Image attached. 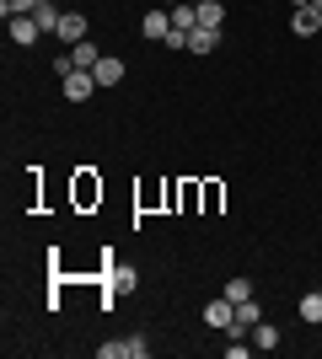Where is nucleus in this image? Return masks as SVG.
<instances>
[{
    "label": "nucleus",
    "instance_id": "nucleus-1",
    "mask_svg": "<svg viewBox=\"0 0 322 359\" xmlns=\"http://www.w3.org/2000/svg\"><path fill=\"white\" fill-rule=\"evenodd\" d=\"M140 32H145L151 43H167V38H172V11H167V6L145 11V16H140Z\"/></svg>",
    "mask_w": 322,
    "mask_h": 359
},
{
    "label": "nucleus",
    "instance_id": "nucleus-2",
    "mask_svg": "<svg viewBox=\"0 0 322 359\" xmlns=\"http://www.w3.org/2000/svg\"><path fill=\"white\" fill-rule=\"evenodd\" d=\"M60 91H65V102H86V97L97 91V75H92V70H70V75L60 81Z\"/></svg>",
    "mask_w": 322,
    "mask_h": 359
},
{
    "label": "nucleus",
    "instance_id": "nucleus-3",
    "mask_svg": "<svg viewBox=\"0 0 322 359\" xmlns=\"http://www.w3.org/2000/svg\"><path fill=\"white\" fill-rule=\"evenodd\" d=\"M290 32H295V38H317V32H322V11L295 6V11H290Z\"/></svg>",
    "mask_w": 322,
    "mask_h": 359
},
{
    "label": "nucleus",
    "instance_id": "nucleus-4",
    "mask_svg": "<svg viewBox=\"0 0 322 359\" xmlns=\"http://www.w3.org/2000/svg\"><path fill=\"white\" fill-rule=\"evenodd\" d=\"M6 27H11V43H38V38H43V27H38V16H11V22H6Z\"/></svg>",
    "mask_w": 322,
    "mask_h": 359
},
{
    "label": "nucleus",
    "instance_id": "nucleus-5",
    "mask_svg": "<svg viewBox=\"0 0 322 359\" xmlns=\"http://www.w3.org/2000/svg\"><path fill=\"white\" fill-rule=\"evenodd\" d=\"M231 316H236V300L220 295V300H210V306H204V327H220V332H226V327H231Z\"/></svg>",
    "mask_w": 322,
    "mask_h": 359
},
{
    "label": "nucleus",
    "instance_id": "nucleus-6",
    "mask_svg": "<svg viewBox=\"0 0 322 359\" xmlns=\"http://www.w3.org/2000/svg\"><path fill=\"white\" fill-rule=\"evenodd\" d=\"M54 38H60V43H81V38H86V16H81V11H65L60 27H54Z\"/></svg>",
    "mask_w": 322,
    "mask_h": 359
},
{
    "label": "nucleus",
    "instance_id": "nucleus-7",
    "mask_svg": "<svg viewBox=\"0 0 322 359\" xmlns=\"http://www.w3.org/2000/svg\"><path fill=\"white\" fill-rule=\"evenodd\" d=\"M92 75H97V86H119V81H123V60H119V54H102Z\"/></svg>",
    "mask_w": 322,
    "mask_h": 359
},
{
    "label": "nucleus",
    "instance_id": "nucleus-8",
    "mask_svg": "<svg viewBox=\"0 0 322 359\" xmlns=\"http://www.w3.org/2000/svg\"><path fill=\"white\" fill-rule=\"evenodd\" d=\"M247 338H253V348H258V354H274V348H279V327H274V322H258Z\"/></svg>",
    "mask_w": 322,
    "mask_h": 359
},
{
    "label": "nucleus",
    "instance_id": "nucleus-9",
    "mask_svg": "<svg viewBox=\"0 0 322 359\" xmlns=\"http://www.w3.org/2000/svg\"><path fill=\"white\" fill-rule=\"evenodd\" d=\"M295 311H301V322H307V327H317V322H322V290H307V295L295 300Z\"/></svg>",
    "mask_w": 322,
    "mask_h": 359
},
{
    "label": "nucleus",
    "instance_id": "nucleus-10",
    "mask_svg": "<svg viewBox=\"0 0 322 359\" xmlns=\"http://www.w3.org/2000/svg\"><path fill=\"white\" fill-rule=\"evenodd\" d=\"M194 27H199V6H188V0H183V6H172V32H183V38H188Z\"/></svg>",
    "mask_w": 322,
    "mask_h": 359
},
{
    "label": "nucleus",
    "instance_id": "nucleus-11",
    "mask_svg": "<svg viewBox=\"0 0 322 359\" xmlns=\"http://www.w3.org/2000/svg\"><path fill=\"white\" fill-rule=\"evenodd\" d=\"M215 43H220V32H215V27H194V32H188V43H183V48H188V54H210Z\"/></svg>",
    "mask_w": 322,
    "mask_h": 359
},
{
    "label": "nucleus",
    "instance_id": "nucleus-12",
    "mask_svg": "<svg viewBox=\"0 0 322 359\" xmlns=\"http://www.w3.org/2000/svg\"><path fill=\"white\" fill-rule=\"evenodd\" d=\"M199 27H215V32L226 27V0H204L199 6Z\"/></svg>",
    "mask_w": 322,
    "mask_h": 359
},
{
    "label": "nucleus",
    "instance_id": "nucleus-13",
    "mask_svg": "<svg viewBox=\"0 0 322 359\" xmlns=\"http://www.w3.org/2000/svg\"><path fill=\"white\" fill-rule=\"evenodd\" d=\"M70 60H76V70H97V60H102V54H97V43H86V38H81V43H70Z\"/></svg>",
    "mask_w": 322,
    "mask_h": 359
},
{
    "label": "nucleus",
    "instance_id": "nucleus-14",
    "mask_svg": "<svg viewBox=\"0 0 322 359\" xmlns=\"http://www.w3.org/2000/svg\"><path fill=\"white\" fill-rule=\"evenodd\" d=\"M38 6H48V0H0V16L11 22V16H38Z\"/></svg>",
    "mask_w": 322,
    "mask_h": 359
},
{
    "label": "nucleus",
    "instance_id": "nucleus-15",
    "mask_svg": "<svg viewBox=\"0 0 322 359\" xmlns=\"http://www.w3.org/2000/svg\"><path fill=\"white\" fill-rule=\"evenodd\" d=\"M76 198H81V204L102 198V182H92V172H81V177H76Z\"/></svg>",
    "mask_w": 322,
    "mask_h": 359
},
{
    "label": "nucleus",
    "instance_id": "nucleus-16",
    "mask_svg": "<svg viewBox=\"0 0 322 359\" xmlns=\"http://www.w3.org/2000/svg\"><path fill=\"white\" fill-rule=\"evenodd\" d=\"M226 300H236V306H242V300H253V279H242V273H236V279H226Z\"/></svg>",
    "mask_w": 322,
    "mask_h": 359
},
{
    "label": "nucleus",
    "instance_id": "nucleus-17",
    "mask_svg": "<svg viewBox=\"0 0 322 359\" xmlns=\"http://www.w3.org/2000/svg\"><path fill=\"white\" fill-rule=\"evenodd\" d=\"M97 359H129V344H123V338H107V344H97Z\"/></svg>",
    "mask_w": 322,
    "mask_h": 359
},
{
    "label": "nucleus",
    "instance_id": "nucleus-18",
    "mask_svg": "<svg viewBox=\"0 0 322 359\" xmlns=\"http://www.w3.org/2000/svg\"><path fill=\"white\" fill-rule=\"evenodd\" d=\"M123 344H129V359H145V354H151V344H145V338H123Z\"/></svg>",
    "mask_w": 322,
    "mask_h": 359
},
{
    "label": "nucleus",
    "instance_id": "nucleus-19",
    "mask_svg": "<svg viewBox=\"0 0 322 359\" xmlns=\"http://www.w3.org/2000/svg\"><path fill=\"white\" fill-rule=\"evenodd\" d=\"M161 6H167V11H172V6H183V0H161Z\"/></svg>",
    "mask_w": 322,
    "mask_h": 359
},
{
    "label": "nucleus",
    "instance_id": "nucleus-20",
    "mask_svg": "<svg viewBox=\"0 0 322 359\" xmlns=\"http://www.w3.org/2000/svg\"><path fill=\"white\" fill-rule=\"evenodd\" d=\"M290 6H311V0H290Z\"/></svg>",
    "mask_w": 322,
    "mask_h": 359
},
{
    "label": "nucleus",
    "instance_id": "nucleus-21",
    "mask_svg": "<svg viewBox=\"0 0 322 359\" xmlns=\"http://www.w3.org/2000/svg\"><path fill=\"white\" fill-rule=\"evenodd\" d=\"M311 11H322V0H311Z\"/></svg>",
    "mask_w": 322,
    "mask_h": 359
},
{
    "label": "nucleus",
    "instance_id": "nucleus-22",
    "mask_svg": "<svg viewBox=\"0 0 322 359\" xmlns=\"http://www.w3.org/2000/svg\"><path fill=\"white\" fill-rule=\"evenodd\" d=\"M317 38H322V32H317Z\"/></svg>",
    "mask_w": 322,
    "mask_h": 359
}]
</instances>
